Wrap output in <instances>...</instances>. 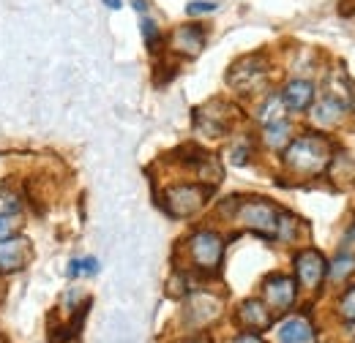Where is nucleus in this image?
<instances>
[{"instance_id": "1", "label": "nucleus", "mask_w": 355, "mask_h": 343, "mask_svg": "<svg viewBox=\"0 0 355 343\" xmlns=\"http://www.w3.org/2000/svg\"><path fill=\"white\" fill-rule=\"evenodd\" d=\"M334 161V145L322 133H301L293 136L290 145L282 150L284 169L298 177H317L331 167Z\"/></svg>"}, {"instance_id": "2", "label": "nucleus", "mask_w": 355, "mask_h": 343, "mask_svg": "<svg viewBox=\"0 0 355 343\" xmlns=\"http://www.w3.org/2000/svg\"><path fill=\"white\" fill-rule=\"evenodd\" d=\"M279 207L266 199V196H252V199H241L238 196V205L232 210V218L238 226L254 232L257 237L263 240H276V226H279Z\"/></svg>"}, {"instance_id": "3", "label": "nucleus", "mask_w": 355, "mask_h": 343, "mask_svg": "<svg viewBox=\"0 0 355 343\" xmlns=\"http://www.w3.org/2000/svg\"><path fill=\"white\" fill-rule=\"evenodd\" d=\"M186 254H189V261H191V270L202 272V275H214L219 272L224 261V237L216 232V229H194L186 240Z\"/></svg>"}, {"instance_id": "4", "label": "nucleus", "mask_w": 355, "mask_h": 343, "mask_svg": "<svg viewBox=\"0 0 355 343\" xmlns=\"http://www.w3.org/2000/svg\"><path fill=\"white\" fill-rule=\"evenodd\" d=\"M211 185H202V183H180V185H170L164 191V210L173 218H191L197 215L211 199Z\"/></svg>"}, {"instance_id": "5", "label": "nucleus", "mask_w": 355, "mask_h": 343, "mask_svg": "<svg viewBox=\"0 0 355 343\" xmlns=\"http://www.w3.org/2000/svg\"><path fill=\"white\" fill-rule=\"evenodd\" d=\"M268 77V63L263 55H246L241 57L230 74H227V82L235 87L238 93H257L260 87L266 85Z\"/></svg>"}, {"instance_id": "6", "label": "nucleus", "mask_w": 355, "mask_h": 343, "mask_svg": "<svg viewBox=\"0 0 355 343\" xmlns=\"http://www.w3.org/2000/svg\"><path fill=\"white\" fill-rule=\"evenodd\" d=\"M298 300V281L284 272H270L263 281V302L273 313L290 310Z\"/></svg>"}, {"instance_id": "7", "label": "nucleus", "mask_w": 355, "mask_h": 343, "mask_svg": "<svg viewBox=\"0 0 355 343\" xmlns=\"http://www.w3.org/2000/svg\"><path fill=\"white\" fill-rule=\"evenodd\" d=\"M293 267H295V281L298 286L317 292L322 286V281L328 278V259L322 257L317 248H304L298 251L293 259Z\"/></svg>"}, {"instance_id": "8", "label": "nucleus", "mask_w": 355, "mask_h": 343, "mask_svg": "<svg viewBox=\"0 0 355 343\" xmlns=\"http://www.w3.org/2000/svg\"><path fill=\"white\" fill-rule=\"evenodd\" d=\"M31 259H33V245L25 234L14 232L8 237H0V275L25 270L31 264Z\"/></svg>"}, {"instance_id": "9", "label": "nucleus", "mask_w": 355, "mask_h": 343, "mask_svg": "<svg viewBox=\"0 0 355 343\" xmlns=\"http://www.w3.org/2000/svg\"><path fill=\"white\" fill-rule=\"evenodd\" d=\"M205 44H208V30L202 25H197V22H189V25H180L170 33L167 46H170L173 55L191 60L205 49Z\"/></svg>"}, {"instance_id": "10", "label": "nucleus", "mask_w": 355, "mask_h": 343, "mask_svg": "<svg viewBox=\"0 0 355 343\" xmlns=\"http://www.w3.org/2000/svg\"><path fill=\"white\" fill-rule=\"evenodd\" d=\"M183 316H186V324L205 327L222 316V300L211 292H191L186 300V308H183Z\"/></svg>"}, {"instance_id": "11", "label": "nucleus", "mask_w": 355, "mask_h": 343, "mask_svg": "<svg viewBox=\"0 0 355 343\" xmlns=\"http://www.w3.org/2000/svg\"><path fill=\"white\" fill-rule=\"evenodd\" d=\"M232 112H235V106H230L224 101L222 112H216V101H211L208 106H200L194 112V131L202 136H224L232 129Z\"/></svg>"}, {"instance_id": "12", "label": "nucleus", "mask_w": 355, "mask_h": 343, "mask_svg": "<svg viewBox=\"0 0 355 343\" xmlns=\"http://www.w3.org/2000/svg\"><path fill=\"white\" fill-rule=\"evenodd\" d=\"M273 316H276V313H273L260 297L243 300L238 305V310H235V322H238L246 333H257V335L273 327Z\"/></svg>"}, {"instance_id": "13", "label": "nucleus", "mask_w": 355, "mask_h": 343, "mask_svg": "<svg viewBox=\"0 0 355 343\" xmlns=\"http://www.w3.org/2000/svg\"><path fill=\"white\" fill-rule=\"evenodd\" d=\"M279 93H282L284 106H287L290 112H295V115L309 112V106L317 101V87H314V82H311V80H304V77L290 80V82L282 87Z\"/></svg>"}, {"instance_id": "14", "label": "nucleus", "mask_w": 355, "mask_h": 343, "mask_svg": "<svg viewBox=\"0 0 355 343\" xmlns=\"http://www.w3.org/2000/svg\"><path fill=\"white\" fill-rule=\"evenodd\" d=\"M347 109H350V104H345L342 98H336V95H325L322 101H314L309 106V118L314 126H320V129H331V126H336V123H342V118L347 115Z\"/></svg>"}, {"instance_id": "15", "label": "nucleus", "mask_w": 355, "mask_h": 343, "mask_svg": "<svg viewBox=\"0 0 355 343\" xmlns=\"http://www.w3.org/2000/svg\"><path fill=\"white\" fill-rule=\"evenodd\" d=\"M314 341V327L309 319L304 316H293L287 322H282L279 327V343H311Z\"/></svg>"}, {"instance_id": "16", "label": "nucleus", "mask_w": 355, "mask_h": 343, "mask_svg": "<svg viewBox=\"0 0 355 343\" xmlns=\"http://www.w3.org/2000/svg\"><path fill=\"white\" fill-rule=\"evenodd\" d=\"M293 139V123L287 118L276 120V123H268L263 126V145L273 153H282Z\"/></svg>"}, {"instance_id": "17", "label": "nucleus", "mask_w": 355, "mask_h": 343, "mask_svg": "<svg viewBox=\"0 0 355 343\" xmlns=\"http://www.w3.org/2000/svg\"><path fill=\"white\" fill-rule=\"evenodd\" d=\"M284 112H287V106H284V101H282V93H266V98H263L260 106H257V120H260L263 126H268V123L282 120Z\"/></svg>"}, {"instance_id": "18", "label": "nucleus", "mask_w": 355, "mask_h": 343, "mask_svg": "<svg viewBox=\"0 0 355 343\" xmlns=\"http://www.w3.org/2000/svg\"><path fill=\"white\" fill-rule=\"evenodd\" d=\"M139 36H142V44L148 46V52H153V55L164 46V33H162L159 22L150 14H142L139 17Z\"/></svg>"}, {"instance_id": "19", "label": "nucleus", "mask_w": 355, "mask_h": 343, "mask_svg": "<svg viewBox=\"0 0 355 343\" xmlns=\"http://www.w3.org/2000/svg\"><path fill=\"white\" fill-rule=\"evenodd\" d=\"M355 272V254L353 251H339V257L328 261V278L331 281H345Z\"/></svg>"}, {"instance_id": "20", "label": "nucleus", "mask_w": 355, "mask_h": 343, "mask_svg": "<svg viewBox=\"0 0 355 343\" xmlns=\"http://www.w3.org/2000/svg\"><path fill=\"white\" fill-rule=\"evenodd\" d=\"M301 232V218H295L293 213H279V226H276V240L279 243H295Z\"/></svg>"}, {"instance_id": "21", "label": "nucleus", "mask_w": 355, "mask_h": 343, "mask_svg": "<svg viewBox=\"0 0 355 343\" xmlns=\"http://www.w3.org/2000/svg\"><path fill=\"white\" fill-rule=\"evenodd\" d=\"M98 272V259L83 257L69 261V278H83V275H96Z\"/></svg>"}, {"instance_id": "22", "label": "nucleus", "mask_w": 355, "mask_h": 343, "mask_svg": "<svg viewBox=\"0 0 355 343\" xmlns=\"http://www.w3.org/2000/svg\"><path fill=\"white\" fill-rule=\"evenodd\" d=\"M183 11H186V17L197 19V17H208V14H216V11H219V3H216V0H189Z\"/></svg>"}, {"instance_id": "23", "label": "nucleus", "mask_w": 355, "mask_h": 343, "mask_svg": "<svg viewBox=\"0 0 355 343\" xmlns=\"http://www.w3.org/2000/svg\"><path fill=\"white\" fill-rule=\"evenodd\" d=\"M336 310H339V316H342L345 322H355V284L353 286H347V292L339 297Z\"/></svg>"}, {"instance_id": "24", "label": "nucleus", "mask_w": 355, "mask_h": 343, "mask_svg": "<svg viewBox=\"0 0 355 343\" xmlns=\"http://www.w3.org/2000/svg\"><path fill=\"white\" fill-rule=\"evenodd\" d=\"M249 156H252V147H249V142H246V139H241L238 145H232V147H230V161H232L235 167L249 164Z\"/></svg>"}, {"instance_id": "25", "label": "nucleus", "mask_w": 355, "mask_h": 343, "mask_svg": "<svg viewBox=\"0 0 355 343\" xmlns=\"http://www.w3.org/2000/svg\"><path fill=\"white\" fill-rule=\"evenodd\" d=\"M22 221H19V213H0V237H8L14 232H19Z\"/></svg>"}, {"instance_id": "26", "label": "nucleus", "mask_w": 355, "mask_h": 343, "mask_svg": "<svg viewBox=\"0 0 355 343\" xmlns=\"http://www.w3.org/2000/svg\"><path fill=\"white\" fill-rule=\"evenodd\" d=\"M0 213H19V199L8 191H0Z\"/></svg>"}, {"instance_id": "27", "label": "nucleus", "mask_w": 355, "mask_h": 343, "mask_svg": "<svg viewBox=\"0 0 355 343\" xmlns=\"http://www.w3.org/2000/svg\"><path fill=\"white\" fill-rule=\"evenodd\" d=\"M342 245H345V251L355 248V221L350 223V229L345 232V237H342Z\"/></svg>"}, {"instance_id": "28", "label": "nucleus", "mask_w": 355, "mask_h": 343, "mask_svg": "<svg viewBox=\"0 0 355 343\" xmlns=\"http://www.w3.org/2000/svg\"><path fill=\"white\" fill-rule=\"evenodd\" d=\"M232 343H263V341H260V335H257V333H246V330H243V333H241Z\"/></svg>"}, {"instance_id": "29", "label": "nucleus", "mask_w": 355, "mask_h": 343, "mask_svg": "<svg viewBox=\"0 0 355 343\" xmlns=\"http://www.w3.org/2000/svg\"><path fill=\"white\" fill-rule=\"evenodd\" d=\"M132 8L142 17V14H148L150 11V6H148V0H132Z\"/></svg>"}, {"instance_id": "30", "label": "nucleus", "mask_w": 355, "mask_h": 343, "mask_svg": "<svg viewBox=\"0 0 355 343\" xmlns=\"http://www.w3.org/2000/svg\"><path fill=\"white\" fill-rule=\"evenodd\" d=\"M104 3V8H110V11H121L123 8V0H101Z\"/></svg>"}, {"instance_id": "31", "label": "nucleus", "mask_w": 355, "mask_h": 343, "mask_svg": "<svg viewBox=\"0 0 355 343\" xmlns=\"http://www.w3.org/2000/svg\"><path fill=\"white\" fill-rule=\"evenodd\" d=\"M88 308H90V300H85V302H83V308H80V316H83V313H88ZM80 322H83V319H80ZM80 322H77V316H74V322H71V327L77 330V324H80ZM77 333H80V330H77Z\"/></svg>"}, {"instance_id": "32", "label": "nucleus", "mask_w": 355, "mask_h": 343, "mask_svg": "<svg viewBox=\"0 0 355 343\" xmlns=\"http://www.w3.org/2000/svg\"><path fill=\"white\" fill-rule=\"evenodd\" d=\"M186 343H211V338H191V341H186Z\"/></svg>"}, {"instance_id": "33", "label": "nucleus", "mask_w": 355, "mask_h": 343, "mask_svg": "<svg viewBox=\"0 0 355 343\" xmlns=\"http://www.w3.org/2000/svg\"><path fill=\"white\" fill-rule=\"evenodd\" d=\"M0 343H3V335H0Z\"/></svg>"}]
</instances>
